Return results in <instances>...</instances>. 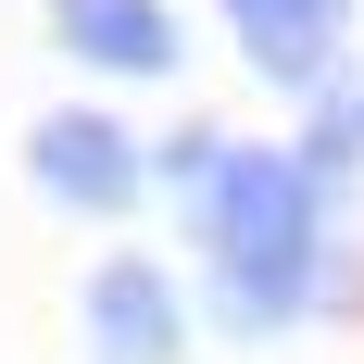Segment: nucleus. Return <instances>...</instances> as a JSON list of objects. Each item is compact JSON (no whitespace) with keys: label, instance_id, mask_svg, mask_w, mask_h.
Wrapping results in <instances>:
<instances>
[{"label":"nucleus","instance_id":"1","mask_svg":"<svg viewBox=\"0 0 364 364\" xmlns=\"http://www.w3.org/2000/svg\"><path fill=\"white\" fill-rule=\"evenodd\" d=\"M314 214H327V176L301 151H226V176L188 188V226L214 252V314L239 339L289 327L314 301Z\"/></svg>","mask_w":364,"mask_h":364},{"label":"nucleus","instance_id":"2","mask_svg":"<svg viewBox=\"0 0 364 364\" xmlns=\"http://www.w3.org/2000/svg\"><path fill=\"white\" fill-rule=\"evenodd\" d=\"M26 164H38V188H50L63 214H126V201L151 188V151L126 139L113 113H88V101H75V113H38Z\"/></svg>","mask_w":364,"mask_h":364},{"label":"nucleus","instance_id":"3","mask_svg":"<svg viewBox=\"0 0 364 364\" xmlns=\"http://www.w3.org/2000/svg\"><path fill=\"white\" fill-rule=\"evenodd\" d=\"M226 26H239V50H252L277 88L327 101V63H339V38H352V0H226Z\"/></svg>","mask_w":364,"mask_h":364},{"label":"nucleus","instance_id":"4","mask_svg":"<svg viewBox=\"0 0 364 364\" xmlns=\"http://www.w3.org/2000/svg\"><path fill=\"white\" fill-rule=\"evenodd\" d=\"M88 352L101 364H176L188 352V314L164 289V264H101L88 277Z\"/></svg>","mask_w":364,"mask_h":364},{"label":"nucleus","instance_id":"5","mask_svg":"<svg viewBox=\"0 0 364 364\" xmlns=\"http://www.w3.org/2000/svg\"><path fill=\"white\" fill-rule=\"evenodd\" d=\"M75 63H113V75H176V13L164 0H63L50 13Z\"/></svg>","mask_w":364,"mask_h":364}]
</instances>
